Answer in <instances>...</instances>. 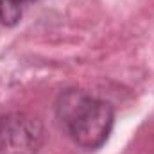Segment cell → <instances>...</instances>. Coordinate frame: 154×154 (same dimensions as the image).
<instances>
[{
  "mask_svg": "<svg viewBox=\"0 0 154 154\" xmlns=\"http://www.w3.org/2000/svg\"><path fill=\"white\" fill-rule=\"evenodd\" d=\"M38 0H0V23L5 27H14L23 14V7Z\"/></svg>",
  "mask_w": 154,
  "mask_h": 154,
  "instance_id": "3",
  "label": "cell"
},
{
  "mask_svg": "<svg viewBox=\"0 0 154 154\" xmlns=\"http://www.w3.org/2000/svg\"><path fill=\"white\" fill-rule=\"evenodd\" d=\"M43 142L39 118L22 111H0V154H38Z\"/></svg>",
  "mask_w": 154,
  "mask_h": 154,
  "instance_id": "2",
  "label": "cell"
},
{
  "mask_svg": "<svg viewBox=\"0 0 154 154\" xmlns=\"http://www.w3.org/2000/svg\"><path fill=\"white\" fill-rule=\"evenodd\" d=\"M56 118L65 134L84 151L100 149L113 129L115 109L84 90H65L56 102Z\"/></svg>",
  "mask_w": 154,
  "mask_h": 154,
  "instance_id": "1",
  "label": "cell"
}]
</instances>
